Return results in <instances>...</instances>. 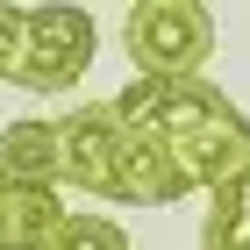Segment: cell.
Instances as JSON below:
<instances>
[{
	"label": "cell",
	"instance_id": "6da1fadb",
	"mask_svg": "<svg viewBox=\"0 0 250 250\" xmlns=\"http://www.w3.org/2000/svg\"><path fill=\"white\" fill-rule=\"evenodd\" d=\"M115 115L129 136H157L179 157V172L193 186H222L250 165V122L222 86L208 79H136L115 93Z\"/></svg>",
	"mask_w": 250,
	"mask_h": 250
},
{
	"label": "cell",
	"instance_id": "7a4b0ae2",
	"mask_svg": "<svg viewBox=\"0 0 250 250\" xmlns=\"http://www.w3.org/2000/svg\"><path fill=\"white\" fill-rule=\"evenodd\" d=\"M129 64L136 79H200L214 58V15L208 0H165V7H129Z\"/></svg>",
	"mask_w": 250,
	"mask_h": 250
},
{
	"label": "cell",
	"instance_id": "3957f363",
	"mask_svg": "<svg viewBox=\"0 0 250 250\" xmlns=\"http://www.w3.org/2000/svg\"><path fill=\"white\" fill-rule=\"evenodd\" d=\"M86 72H93V15L72 0L29 7V43H21L15 86L21 93H72Z\"/></svg>",
	"mask_w": 250,
	"mask_h": 250
},
{
	"label": "cell",
	"instance_id": "277c9868",
	"mask_svg": "<svg viewBox=\"0 0 250 250\" xmlns=\"http://www.w3.org/2000/svg\"><path fill=\"white\" fill-rule=\"evenodd\" d=\"M58 143H64V186H79L86 200H122V186H129V129H122L115 100L64 107Z\"/></svg>",
	"mask_w": 250,
	"mask_h": 250
},
{
	"label": "cell",
	"instance_id": "5b68a950",
	"mask_svg": "<svg viewBox=\"0 0 250 250\" xmlns=\"http://www.w3.org/2000/svg\"><path fill=\"white\" fill-rule=\"evenodd\" d=\"M64 179V143H58V122H7L0 129V186H58Z\"/></svg>",
	"mask_w": 250,
	"mask_h": 250
},
{
	"label": "cell",
	"instance_id": "8992f818",
	"mask_svg": "<svg viewBox=\"0 0 250 250\" xmlns=\"http://www.w3.org/2000/svg\"><path fill=\"white\" fill-rule=\"evenodd\" d=\"M64 229L58 186H0V250H50Z\"/></svg>",
	"mask_w": 250,
	"mask_h": 250
},
{
	"label": "cell",
	"instance_id": "52a82bcc",
	"mask_svg": "<svg viewBox=\"0 0 250 250\" xmlns=\"http://www.w3.org/2000/svg\"><path fill=\"white\" fill-rule=\"evenodd\" d=\"M200 250H250V165L208 193V222H200Z\"/></svg>",
	"mask_w": 250,
	"mask_h": 250
},
{
	"label": "cell",
	"instance_id": "ba28073f",
	"mask_svg": "<svg viewBox=\"0 0 250 250\" xmlns=\"http://www.w3.org/2000/svg\"><path fill=\"white\" fill-rule=\"evenodd\" d=\"M50 250H129V236L107 214H64V229L50 236Z\"/></svg>",
	"mask_w": 250,
	"mask_h": 250
},
{
	"label": "cell",
	"instance_id": "9c48e42d",
	"mask_svg": "<svg viewBox=\"0 0 250 250\" xmlns=\"http://www.w3.org/2000/svg\"><path fill=\"white\" fill-rule=\"evenodd\" d=\"M21 43H29V15H21L15 0H0V79H15Z\"/></svg>",
	"mask_w": 250,
	"mask_h": 250
},
{
	"label": "cell",
	"instance_id": "30bf717a",
	"mask_svg": "<svg viewBox=\"0 0 250 250\" xmlns=\"http://www.w3.org/2000/svg\"><path fill=\"white\" fill-rule=\"evenodd\" d=\"M136 7H165V0H136Z\"/></svg>",
	"mask_w": 250,
	"mask_h": 250
}]
</instances>
